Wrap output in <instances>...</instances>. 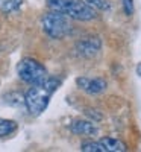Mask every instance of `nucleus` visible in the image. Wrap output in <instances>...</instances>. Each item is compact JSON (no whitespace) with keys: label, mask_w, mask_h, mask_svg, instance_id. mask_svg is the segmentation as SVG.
<instances>
[{"label":"nucleus","mask_w":141,"mask_h":152,"mask_svg":"<svg viewBox=\"0 0 141 152\" xmlns=\"http://www.w3.org/2000/svg\"><path fill=\"white\" fill-rule=\"evenodd\" d=\"M70 129L76 135H85V137H94L99 134V128L91 120H74L70 125Z\"/></svg>","instance_id":"0eeeda50"},{"label":"nucleus","mask_w":141,"mask_h":152,"mask_svg":"<svg viewBox=\"0 0 141 152\" xmlns=\"http://www.w3.org/2000/svg\"><path fill=\"white\" fill-rule=\"evenodd\" d=\"M41 28L44 34L53 40H62L71 32V24L68 23V18L56 11L47 12L41 18Z\"/></svg>","instance_id":"7ed1b4c3"},{"label":"nucleus","mask_w":141,"mask_h":152,"mask_svg":"<svg viewBox=\"0 0 141 152\" xmlns=\"http://www.w3.org/2000/svg\"><path fill=\"white\" fill-rule=\"evenodd\" d=\"M86 5H89L91 8L100 9V11H108L109 9V3L106 0H84Z\"/></svg>","instance_id":"f8f14e48"},{"label":"nucleus","mask_w":141,"mask_h":152,"mask_svg":"<svg viewBox=\"0 0 141 152\" xmlns=\"http://www.w3.org/2000/svg\"><path fill=\"white\" fill-rule=\"evenodd\" d=\"M121 6H123V11H124V14H126L127 17L134 15L135 6H134V2H132V0H121Z\"/></svg>","instance_id":"ddd939ff"},{"label":"nucleus","mask_w":141,"mask_h":152,"mask_svg":"<svg viewBox=\"0 0 141 152\" xmlns=\"http://www.w3.org/2000/svg\"><path fill=\"white\" fill-rule=\"evenodd\" d=\"M17 131V122L9 119H0V137H8Z\"/></svg>","instance_id":"1a4fd4ad"},{"label":"nucleus","mask_w":141,"mask_h":152,"mask_svg":"<svg viewBox=\"0 0 141 152\" xmlns=\"http://www.w3.org/2000/svg\"><path fill=\"white\" fill-rule=\"evenodd\" d=\"M61 81L56 78H47L44 82L32 85L28 93L24 94V105H26L29 114L40 116L49 107L50 97L59 88Z\"/></svg>","instance_id":"f257e3e1"},{"label":"nucleus","mask_w":141,"mask_h":152,"mask_svg":"<svg viewBox=\"0 0 141 152\" xmlns=\"http://www.w3.org/2000/svg\"><path fill=\"white\" fill-rule=\"evenodd\" d=\"M137 75H138V76H141V62L137 66Z\"/></svg>","instance_id":"4468645a"},{"label":"nucleus","mask_w":141,"mask_h":152,"mask_svg":"<svg viewBox=\"0 0 141 152\" xmlns=\"http://www.w3.org/2000/svg\"><path fill=\"white\" fill-rule=\"evenodd\" d=\"M46 2L52 11L61 12V14L73 20L89 21L96 18L94 8L86 5L85 2H81V0H46Z\"/></svg>","instance_id":"f03ea898"},{"label":"nucleus","mask_w":141,"mask_h":152,"mask_svg":"<svg viewBox=\"0 0 141 152\" xmlns=\"http://www.w3.org/2000/svg\"><path fill=\"white\" fill-rule=\"evenodd\" d=\"M81 151H84V152H105L100 142H93V140L84 142L81 145Z\"/></svg>","instance_id":"9b49d317"},{"label":"nucleus","mask_w":141,"mask_h":152,"mask_svg":"<svg viewBox=\"0 0 141 152\" xmlns=\"http://www.w3.org/2000/svg\"><path fill=\"white\" fill-rule=\"evenodd\" d=\"M17 75L18 78L31 85H36L44 82L49 76L47 70L44 69L43 64H40L36 59L33 58H24L17 64Z\"/></svg>","instance_id":"20e7f679"},{"label":"nucleus","mask_w":141,"mask_h":152,"mask_svg":"<svg viewBox=\"0 0 141 152\" xmlns=\"http://www.w3.org/2000/svg\"><path fill=\"white\" fill-rule=\"evenodd\" d=\"M102 49V40L99 37H88L85 40H79L74 46V50L79 56L93 58L96 56Z\"/></svg>","instance_id":"39448f33"},{"label":"nucleus","mask_w":141,"mask_h":152,"mask_svg":"<svg viewBox=\"0 0 141 152\" xmlns=\"http://www.w3.org/2000/svg\"><path fill=\"white\" fill-rule=\"evenodd\" d=\"M76 84L81 90H84L88 94H100L106 90V81L102 78H78Z\"/></svg>","instance_id":"423d86ee"},{"label":"nucleus","mask_w":141,"mask_h":152,"mask_svg":"<svg viewBox=\"0 0 141 152\" xmlns=\"http://www.w3.org/2000/svg\"><path fill=\"white\" fill-rule=\"evenodd\" d=\"M23 0H0V12L3 14H11L20 9Z\"/></svg>","instance_id":"9d476101"},{"label":"nucleus","mask_w":141,"mask_h":152,"mask_svg":"<svg viewBox=\"0 0 141 152\" xmlns=\"http://www.w3.org/2000/svg\"><path fill=\"white\" fill-rule=\"evenodd\" d=\"M100 145L103 146L105 152H124L127 149L126 143L118 140V138H111V137H105V138H100Z\"/></svg>","instance_id":"6e6552de"}]
</instances>
